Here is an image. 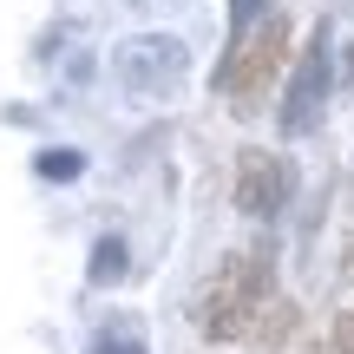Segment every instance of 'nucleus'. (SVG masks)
<instances>
[{"instance_id":"f257e3e1","label":"nucleus","mask_w":354,"mask_h":354,"mask_svg":"<svg viewBox=\"0 0 354 354\" xmlns=\"http://www.w3.org/2000/svg\"><path fill=\"white\" fill-rule=\"evenodd\" d=\"M276 302V256L269 250H230L216 276L197 295V335L203 342H250L256 315Z\"/></svg>"},{"instance_id":"f03ea898","label":"nucleus","mask_w":354,"mask_h":354,"mask_svg":"<svg viewBox=\"0 0 354 354\" xmlns=\"http://www.w3.org/2000/svg\"><path fill=\"white\" fill-rule=\"evenodd\" d=\"M282 66H289V13H263V20L223 53V66H216V86H223L230 112L250 118L256 105L269 99V86L282 79Z\"/></svg>"},{"instance_id":"7ed1b4c3","label":"nucleus","mask_w":354,"mask_h":354,"mask_svg":"<svg viewBox=\"0 0 354 354\" xmlns=\"http://www.w3.org/2000/svg\"><path fill=\"white\" fill-rule=\"evenodd\" d=\"M112 79L125 92H138V99H165V92H177V79H184V39H171V33L125 39L112 53Z\"/></svg>"},{"instance_id":"20e7f679","label":"nucleus","mask_w":354,"mask_h":354,"mask_svg":"<svg viewBox=\"0 0 354 354\" xmlns=\"http://www.w3.org/2000/svg\"><path fill=\"white\" fill-rule=\"evenodd\" d=\"M322 105H328V26H315V39L295 59V79L282 92V138H302L322 125Z\"/></svg>"},{"instance_id":"39448f33","label":"nucleus","mask_w":354,"mask_h":354,"mask_svg":"<svg viewBox=\"0 0 354 354\" xmlns=\"http://www.w3.org/2000/svg\"><path fill=\"white\" fill-rule=\"evenodd\" d=\"M289 190H295V171L282 165L276 151L250 145V151L236 158V210L243 216H276L282 203H289Z\"/></svg>"},{"instance_id":"423d86ee","label":"nucleus","mask_w":354,"mask_h":354,"mask_svg":"<svg viewBox=\"0 0 354 354\" xmlns=\"http://www.w3.org/2000/svg\"><path fill=\"white\" fill-rule=\"evenodd\" d=\"M295 322H302V308H295L289 295H276V302H269L263 315H256V328H250V348H256V354H276V348L295 335Z\"/></svg>"},{"instance_id":"0eeeda50","label":"nucleus","mask_w":354,"mask_h":354,"mask_svg":"<svg viewBox=\"0 0 354 354\" xmlns=\"http://www.w3.org/2000/svg\"><path fill=\"white\" fill-rule=\"evenodd\" d=\"M125 236H99L92 243V269H86V282L92 289H112V282H125Z\"/></svg>"},{"instance_id":"6e6552de","label":"nucleus","mask_w":354,"mask_h":354,"mask_svg":"<svg viewBox=\"0 0 354 354\" xmlns=\"http://www.w3.org/2000/svg\"><path fill=\"white\" fill-rule=\"evenodd\" d=\"M33 171H39V177H79V171H86V158H79L73 145H59V151H39Z\"/></svg>"},{"instance_id":"1a4fd4ad","label":"nucleus","mask_w":354,"mask_h":354,"mask_svg":"<svg viewBox=\"0 0 354 354\" xmlns=\"http://www.w3.org/2000/svg\"><path fill=\"white\" fill-rule=\"evenodd\" d=\"M92 354H145V335H138V328H125V322H118V328H105L99 342H92Z\"/></svg>"},{"instance_id":"9d476101","label":"nucleus","mask_w":354,"mask_h":354,"mask_svg":"<svg viewBox=\"0 0 354 354\" xmlns=\"http://www.w3.org/2000/svg\"><path fill=\"white\" fill-rule=\"evenodd\" d=\"M256 7H263V0H230V46H236V39L250 33L256 20H263V13H256Z\"/></svg>"},{"instance_id":"9b49d317","label":"nucleus","mask_w":354,"mask_h":354,"mask_svg":"<svg viewBox=\"0 0 354 354\" xmlns=\"http://www.w3.org/2000/svg\"><path fill=\"white\" fill-rule=\"evenodd\" d=\"M328 354H354V308H342L328 328Z\"/></svg>"},{"instance_id":"f8f14e48","label":"nucleus","mask_w":354,"mask_h":354,"mask_svg":"<svg viewBox=\"0 0 354 354\" xmlns=\"http://www.w3.org/2000/svg\"><path fill=\"white\" fill-rule=\"evenodd\" d=\"M342 79H348V86H354V46H348V66H342Z\"/></svg>"}]
</instances>
